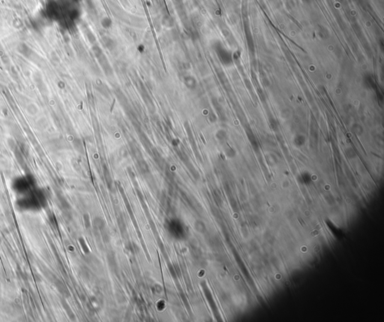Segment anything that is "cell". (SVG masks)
Here are the masks:
<instances>
[{"mask_svg":"<svg viewBox=\"0 0 384 322\" xmlns=\"http://www.w3.org/2000/svg\"><path fill=\"white\" fill-rule=\"evenodd\" d=\"M47 199L41 189L36 187L30 191L22 195L18 200V204L23 210H38L46 204Z\"/></svg>","mask_w":384,"mask_h":322,"instance_id":"cell-1","label":"cell"},{"mask_svg":"<svg viewBox=\"0 0 384 322\" xmlns=\"http://www.w3.org/2000/svg\"><path fill=\"white\" fill-rule=\"evenodd\" d=\"M34 188H35V181L31 175L18 177L12 182V189L19 195H25Z\"/></svg>","mask_w":384,"mask_h":322,"instance_id":"cell-2","label":"cell"},{"mask_svg":"<svg viewBox=\"0 0 384 322\" xmlns=\"http://www.w3.org/2000/svg\"><path fill=\"white\" fill-rule=\"evenodd\" d=\"M95 225L96 226V228H98V230H100V231H102V230L105 228V223H104V220L99 218V217H96L95 218Z\"/></svg>","mask_w":384,"mask_h":322,"instance_id":"cell-3","label":"cell"},{"mask_svg":"<svg viewBox=\"0 0 384 322\" xmlns=\"http://www.w3.org/2000/svg\"><path fill=\"white\" fill-rule=\"evenodd\" d=\"M194 228L197 231L200 232V233H203L206 230L203 222H200V221H196V222L194 223Z\"/></svg>","mask_w":384,"mask_h":322,"instance_id":"cell-4","label":"cell"},{"mask_svg":"<svg viewBox=\"0 0 384 322\" xmlns=\"http://www.w3.org/2000/svg\"><path fill=\"white\" fill-rule=\"evenodd\" d=\"M104 177H105L106 181H107V185L109 186V188H110V185H112V179L111 177H110V176L109 171H108V170L107 168H104Z\"/></svg>","mask_w":384,"mask_h":322,"instance_id":"cell-5","label":"cell"},{"mask_svg":"<svg viewBox=\"0 0 384 322\" xmlns=\"http://www.w3.org/2000/svg\"><path fill=\"white\" fill-rule=\"evenodd\" d=\"M84 220H85V224H86V227H87V228H89V227H90V221H89V215L87 214L85 215Z\"/></svg>","mask_w":384,"mask_h":322,"instance_id":"cell-6","label":"cell"}]
</instances>
